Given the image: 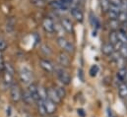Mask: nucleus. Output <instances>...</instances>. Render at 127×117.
Listing matches in <instances>:
<instances>
[{
	"instance_id": "obj_1",
	"label": "nucleus",
	"mask_w": 127,
	"mask_h": 117,
	"mask_svg": "<svg viewBox=\"0 0 127 117\" xmlns=\"http://www.w3.org/2000/svg\"><path fill=\"white\" fill-rule=\"evenodd\" d=\"M14 68L12 67L11 64H6L4 66V70H3V82L6 86L11 87L14 83Z\"/></svg>"
},
{
	"instance_id": "obj_2",
	"label": "nucleus",
	"mask_w": 127,
	"mask_h": 117,
	"mask_svg": "<svg viewBox=\"0 0 127 117\" xmlns=\"http://www.w3.org/2000/svg\"><path fill=\"white\" fill-rule=\"evenodd\" d=\"M20 80L24 85H30L32 84V73L30 68L28 67H22L20 70Z\"/></svg>"
},
{
	"instance_id": "obj_3",
	"label": "nucleus",
	"mask_w": 127,
	"mask_h": 117,
	"mask_svg": "<svg viewBox=\"0 0 127 117\" xmlns=\"http://www.w3.org/2000/svg\"><path fill=\"white\" fill-rule=\"evenodd\" d=\"M10 97L13 102H19L22 99V91L17 84H13L10 87Z\"/></svg>"
},
{
	"instance_id": "obj_4",
	"label": "nucleus",
	"mask_w": 127,
	"mask_h": 117,
	"mask_svg": "<svg viewBox=\"0 0 127 117\" xmlns=\"http://www.w3.org/2000/svg\"><path fill=\"white\" fill-rule=\"evenodd\" d=\"M56 75H57L59 81L63 85H69L71 83V76L69 75V73L67 71H65L62 68L56 70Z\"/></svg>"
},
{
	"instance_id": "obj_5",
	"label": "nucleus",
	"mask_w": 127,
	"mask_h": 117,
	"mask_svg": "<svg viewBox=\"0 0 127 117\" xmlns=\"http://www.w3.org/2000/svg\"><path fill=\"white\" fill-rule=\"evenodd\" d=\"M46 92H47V98L49 100H51L52 102H54L55 104H59L61 102V98L60 96L57 94L56 90L54 88H48L46 89Z\"/></svg>"
},
{
	"instance_id": "obj_6",
	"label": "nucleus",
	"mask_w": 127,
	"mask_h": 117,
	"mask_svg": "<svg viewBox=\"0 0 127 117\" xmlns=\"http://www.w3.org/2000/svg\"><path fill=\"white\" fill-rule=\"evenodd\" d=\"M42 28L48 33L54 32V22L50 18H44L42 21Z\"/></svg>"
},
{
	"instance_id": "obj_7",
	"label": "nucleus",
	"mask_w": 127,
	"mask_h": 117,
	"mask_svg": "<svg viewBox=\"0 0 127 117\" xmlns=\"http://www.w3.org/2000/svg\"><path fill=\"white\" fill-rule=\"evenodd\" d=\"M39 65L40 67L47 73H52L54 71V66L52 65V63L47 60V59H40L39 60Z\"/></svg>"
},
{
	"instance_id": "obj_8",
	"label": "nucleus",
	"mask_w": 127,
	"mask_h": 117,
	"mask_svg": "<svg viewBox=\"0 0 127 117\" xmlns=\"http://www.w3.org/2000/svg\"><path fill=\"white\" fill-rule=\"evenodd\" d=\"M70 11H71V15L73 16V18H75V20H77L79 22H83V20H84V14L79 9V7H73V8H71Z\"/></svg>"
},
{
	"instance_id": "obj_9",
	"label": "nucleus",
	"mask_w": 127,
	"mask_h": 117,
	"mask_svg": "<svg viewBox=\"0 0 127 117\" xmlns=\"http://www.w3.org/2000/svg\"><path fill=\"white\" fill-rule=\"evenodd\" d=\"M22 100L26 104H28V105H32V103H34V100L32 98V95L31 94V92L28 90V88L22 92Z\"/></svg>"
},
{
	"instance_id": "obj_10",
	"label": "nucleus",
	"mask_w": 127,
	"mask_h": 117,
	"mask_svg": "<svg viewBox=\"0 0 127 117\" xmlns=\"http://www.w3.org/2000/svg\"><path fill=\"white\" fill-rule=\"evenodd\" d=\"M44 106H45L46 114H53L56 111V104L51 100H49L48 98L44 101Z\"/></svg>"
},
{
	"instance_id": "obj_11",
	"label": "nucleus",
	"mask_w": 127,
	"mask_h": 117,
	"mask_svg": "<svg viewBox=\"0 0 127 117\" xmlns=\"http://www.w3.org/2000/svg\"><path fill=\"white\" fill-rule=\"evenodd\" d=\"M115 50H114V47H113V45L111 44V43H104L102 46H101V52L104 54V55H106V56H109L110 54H112L113 52H114Z\"/></svg>"
},
{
	"instance_id": "obj_12",
	"label": "nucleus",
	"mask_w": 127,
	"mask_h": 117,
	"mask_svg": "<svg viewBox=\"0 0 127 117\" xmlns=\"http://www.w3.org/2000/svg\"><path fill=\"white\" fill-rule=\"evenodd\" d=\"M58 61L63 67H68L70 65V57L66 53H60L58 55Z\"/></svg>"
},
{
	"instance_id": "obj_13",
	"label": "nucleus",
	"mask_w": 127,
	"mask_h": 117,
	"mask_svg": "<svg viewBox=\"0 0 127 117\" xmlns=\"http://www.w3.org/2000/svg\"><path fill=\"white\" fill-rule=\"evenodd\" d=\"M60 25L62 26L63 29H65L67 32H73V25H72V23H71L70 20H68V19H62Z\"/></svg>"
},
{
	"instance_id": "obj_14",
	"label": "nucleus",
	"mask_w": 127,
	"mask_h": 117,
	"mask_svg": "<svg viewBox=\"0 0 127 117\" xmlns=\"http://www.w3.org/2000/svg\"><path fill=\"white\" fill-rule=\"evenodd\" d=\"M36 103V107H37V112L39 115L41 116H45L46 115V110H45V106H44V101L42 100H38L35 102Z\"/></svg>"
},
{
	"instance_id": "obj_15",
	"label": "nucleus",
	"mask_w": 127,
	"mask_h": 117,
	"mask_svg": "<svg viewBox=\"0 0 127 117\" xmlns=\"http://www.w3.org/2000/svg\"><path fill=\"white\" fill-rule=\"evenodd\" d=\"M118 94L122 98L127 97V84L126 83H121L118 86Z\"/></svg>"
},
{
	"instance_id": "obj_16",
	"label": "nucleus",
	"mask_w": 127,
	"mask_h": 117,
	"mask_svg": "<svg viewBox=\"0 0 127 117\" xmlns=\"http://www.w3.org/2000/svg\"><path fill=\"white\" fill-rule=\"evenodd\" d=\"M37 93H38L39 100L45 101V100L47 99V92H46V88H44L43 87H38V88H37Z\"/></svg>"
},
{
	"instance_id": "obj_17",
	"label": "nucleus",
	"mask_w": 127,
	"mask_h": 117,
	"mask_svg": "<svg viewBox=\"0 0 127 117\" xmlns=\"http://www.w3.org/2000/svg\"><path fill=\"white\" fill-rule=\"evenodd\" d=\"M68 43H69V41H68L64 36H58V37H57V44H58L59 47L62 48L63 50H65V49L67 48Z\"/></svg>"
},
{
	"instance_id": "obj_18",
	"label": "nucleus",
	"mask_w": 127,
	"mask_h": 117,
	"mask_svg": "<svg viewBox=\"0 0 127 117\" xmlns=\"http://www.w3.org/2000/svg\"><path fill=\"white\" fill-rule=\"evenodd\" d=\"M117 38H118V41L121 42L122 44H127V34L126 31L124 30H119L117 32Z\"/></svg>"
},
{
	"instance_id": "obj_19",
	"label": "nucleus",
	"mask_w": 127,
	"mask_h": 117,
	"mask_svg": "<svg viewBox=\"0 0 127 117\" xmlns=\"http://www.w3.org/2000/svg\"><path fill=\"white\" fill-rule=\"evenodd\" d=\"M109 6H110L109 0H99V7H100L102 12L106 13L109 9Z\"/></svg>"
},
{
	"instance_id": "obj_20",
	"label": "nucleus",
	"mask_w": 127,
	"mask_h": 117,
	"mask_svg": "<svg viewBox=\"0 0 127 117\" xmlns=\"http://www.w3.org/2000/svg\"><path fill=\"white\" fill-rule=\"evenodd\" d=\"M108 37H109V43H111L112 45H114V44L118 41V38H117V32L114 31V30H112V31L109 32Z\"/></svg>"
},
{
	"instance_id": "obj_21",
	"label": "nucleus",
	"mask_w": 127,
	"mask_h": 117,
	"mask_svg": "<svg viewBox=\"0 0 127 117\" xmlns=\"http://www.w3.org/2000/svg\"><path fill=\"white\" fill-rule=\"evenodd\" d=\"M126 72H127V69L123 68V69H119L116 73V77L119 81L121 82H124V78H125V75H126Z\"/></svg>"
},
{
	"instance_id": "obj_22",
	"label": "nucleus",
	"mask_w": 127,
	"mask_h": 117,
	"mask_svg": "<svg viewBox=\"0 0 127 117\" xmlns=\"http://www.w3.org/2000/svg\"><path fill=\"white\" fill-rule=\"evenodd\" d=\"M108 27H109V29H111L112 30L116 31V29L119 28V22L117 20H109Z\"/></svg>"
},
{
	"instance_id": "obj_23",
	"label": "nucleus",
	"mask_w": 127,
	"mask_h": 117,
	"mask_svg": "<svg viewBox=\"0 0 127 117\" xmlns=\"http://www.w3.org/2000/svg\"><path fill=\"white\" fill-rule=\"evenodd\" d=\"M54 88H55V90H56L57 94L60 96V98H61V99L65 97V95H66V90H65V88H64L63 87H61V86H56Z\"/></svg>"
},
{
	"instance_id": "obj_24",
	"label": "nucleus",
	"mask_w": 127,
	"mask_h": 117,
	"mask_svg": "<svg viewBox=\"0 0 127 117\" xmlns=\"http://www.w3.org/2000/svg\"><path fill=\"white\" fill-rule=\"evenodd\" d=\"M117 21L120 23H127V12H119L117 16Z\"/></svg>"
},
{
	"instance_id": "obj_25",
	"label": "nucleus",
	"mask_w": 127,
	"mask_h": 117,
	"mask_svg": "<svg viewBox=\"0 0 127 117\" xmlns=\"http://www.w3.org/2000/svg\"><path fill=\"white\" fill-rule=\"evenodd\" d=\"M118 52H119V54H120L121 57L126 59L127 58V45L126 44H122V46L120 47V49L118 50Z\"/></svg>"
},
{
	"instance_id": "obj_26",
	"label": "nucleus",
	"mask_w": 127,
	"mask_h": 117,
	"mask_svg": "<svg viewBox=\"0 0 127 117\" xmlns=\"http://www.w3.org/2000/svg\"><path fill=\"white\" fill-rule=\"evenodd\" d=\"M106 14H107V17H108L109 20H117V16H118V13H117V12L108 10V11L106 12Z\"/></svg>"
},
{
	"instance_id": "obj_27",
	"label": "nucleus",
	"mask_w": 127,
	"mask_h": 117,
	"mask_svg": "<svg viewBox=\"0 0 127 117\" xmlns=\"http://www.w3.org/2000/svg\"><path fill=\"white\" fill-rule=\"evenodd\" d=\"M115 62H116V64H117V66L119 67V69H123V68H125V58H123V57L120 56Z\"/></svg>"
},
{
	"instance_id": "obj_28",
	"label": "nucleus",
	"mask_w": 127,
	"mask_h": 117,
	"mask_svg": "<svg viewBox=\"0 0 127 117\" xmlns=\"http://www.w3.org/2000/svg\"><path fill=\"white\" fill-rule=\"evenodd\" d=\"M89 73H90V75L92 77H95L97 75V73H98V67H97V65L92 66L91 69H90V71H89Z\"/></svg>"
},
{
	"instance_id": "obj_29",
	"label": "nucleus",
	"mask_w": 127,
	"mask_h": 117,
	"mask_svg": "<svg viewBox=\"0 0 127 117\" xmlns=\"http://www.w3.org/2000/svg\"><path fill=\"white\" fill-rule=\"evenodd\" d=\"M6 48H7V42H6V40L3 37L0 36V52L1 51H4Z\"/></svg>"
},
{
	"instance_id": "obj_30",
	"label": "nucleus",
	"mask_w": 127,
	"mask_h": 117,
	"mask_svg": "<svg viewBox=\"0 0 127 117\" xmlns=\"http://www.w3.org/2000/svg\"><path fill=\"white\" fill-rule=\"evenodd\" d=\"M120 11L121 12H127V0H121Z\"/></svg>"
},
{
	"instance_id": "obj_31",
	"label": "nucleus",
	"mask_w": 127,
	"mask_h": 117,
	"mask_svg": "<svg viewBox=\"0 0 127 117\" xmlns=\"http://www.w3.org/2000/svg\"><path fill=\"white\" fill-rule=\"evenodd\" d=\"M31 1L36 7H42L44 5V1H42V0H31Z\"/></svg>"
},
{
	"instance_id": "obj_32",
	"label": "nucleus",
	"mask_w": 127,
	"mask_h": 117,
	"mask_svg": "<svg viewBox=\"0 0 127 117\" xmlns=\"http://www.w3.org/2000/svg\"><path fill=\"white\" fill-rule=\"evenodd\" d=\"M41 51H42L45 55H49V54L51 53V51H50V49H49V47H48L47 45H42V46H41Z\"/></svg>"
},
{
	"instance_id": "obj_33",
	"label": "nucleus",
	"mask_w": 127,
	"mask_h": 117,
	"mask_svg": "<svg viewBox=\"0 0 127 117\" xmlns=\"http://www.w3.org/2000/svg\"><path fill=\"white\" fill-rule=\"evenodd\" d=\"M54 31L58 32L59 34H62L63 33V28L61 25H55L54 24Z\"/></svg>"
},
{
	"instance_id": "obj_34",
	"label": "nucleus",
	"mask_w": 127,
	"mask_h": 117,
	"mask_svg": "<svg viewBox=\"0 0 127 117\" xmlns=\"http://www.w3.org/2000/svg\"><path fill=\"white\" fill-rule=\"evenodd\" d=\"M109 56H110V59H111V60L116 61L117 59L120 57V54H119V52H118V51H114V52H113L112 54H110Z\"/></svg>"
},
{
	"instance_id": "obj_35",
	"label": "nucleus",
	"mask_w": 127,
	"mask_h": 117,
	"mask_svg": "<svg viewBox=\"0 0 127 117\" xmlns=\"http://www.w3.org/2000/svg\"><path fill=\"white\" fill-rule=\"evenodd\" d=\"M109 3H110V5H113V6H116V7L120 8L121 0H109Z\"/></svg>"
},
{
	"instance_id": "obj_36",
	"label": "nucleus",
	"mask_w": 127,
	"mask_h": 117,
	"mask_svg": "<svg viewBox=\"0 0 127 117\" xmlns=\"http://www.w3.org/2000/svg\"><path fill=\"white\" fill-rule=\"evenodd\" d=\"M91 21H92V24L94 27H98L99 24H98V21H97L95 16H91Z\"/></svg>"
},
{
	"instance_id": "obj_37",
	"label": "nucleus",
	"mask_w": 127,
	"mask_h": 117,
	"mask_svg": "<svg viewBox=\"0 0 127 117\" xmlns=\"http://www.w3.org/2000/svg\"><path fill=\"white\" fill-rule=\"evenodd\" d=\"M4 66H5V62L3 60V56L0 52V71H3L4 70Z\"/></svg>"
},
{
	"instance_id": "obj_38",
	"label": "nucleus",
	"mask_w": 127,
	"mask_h": 117,
	"mask_svg": "<svg viewBox=\"0 0 127 117\" xmlns=\"http://www.w3.org/2000/svg\"><path fill=\"white\" fill-rule=\"evenodd\" d=\"M78 77H80L81 81H84V78H83V71H82V69L78 70Z\"/></svg>"
},
{
	"instance_id": "obj_39",
	"label": "nucleus",
	"mask_w": 127,
	"mask_h": 117,
	"mask_svg": "<svg viewBox=\"0 0 127 117\" xmlns=\"http://www.w3.org/2000/svg\"><path fill=\"white\" fill-rule=\"evenodd\" d=\"M83 112H84V111H83L82 109H78V113H80V114H81L82 116H84V115H85V114H84Z\"/></svg>"
},
{
	"instance_id": "obj_40",
	"label": "nucleus",
	"mask_w": 127,
	"mask_h": 117,
	"mask_svg": "<svg viewBox=\"0 0 127 117\" xmlns=\"http://www.w3.org/2000/svg\"><path fill=\"white\" fill-rule=\"evenodd\" d=\"M124 83L127 84V72H126V75H125V78H124Z\"/></svg>"
},
{
	"instance_id": "obj_41",
	"label": "nucleus",
	"mask_w": 127,
	"mask_h": 117,
	"mask_svg": "<svg viewBox=\"0 0 127 117\" xmlns=\"http://www.w3.org/2000/svg\"><path fill=\"white\" fill-rule=\"evenodd\" d=\"M125 102H126V106H127V97L125 98Z\"/></svg>"
},
{
	"instance_id": "obj_42",
	"label": "nucleus",
	"mask_w": 127,
	"mask_h": 117,
	"mask_svg": "<svg viewBox=\"0 0 127 117\" xmlns=\"http://www.w3.org/2000/svg\"><path fill=\"white\" fill-rule=\"evenodd\" d=\"M42 1H44V2H45V1H48V0H42Z\"/></svg>"
},
{
	"instance_id": "obj_43",
	"label": "nucleus",
	"mask_w": 127,
	"mask_h": 117,
	"mask_svg": "<svg viewBox=\"0 0 127 117\" xmlns=\"http://www.w3.org/2000/svg\"><path fill=\"white\" fill-rule=\"evenodd\" d=\"M126 60H127V58H126Z\"/></svg>"
}]
</instances>
